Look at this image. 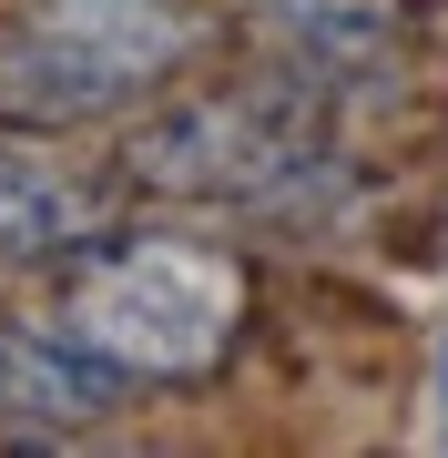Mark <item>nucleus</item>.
I'll use <instances>...</instances> for the list:
<instances>
[{
  "label": "nucleus",
  "mask_w": 448,
  "mask_h": 458,
  "mask_svg": "<svg viewBox=\"0 0 448 458\" xmlns=\"http://www.w3.org/2000/svg\"><path fill=\"white\" fill-rule=\"evenodd\" d=\"M41 327L92 346L133 387H194L245 336V265L183 245V234H102L62 265V295Z\"/></svg>",
  "instance_id": "f257e3e1"
},
{
  "label": "nucleus",
  "mask_w": 448,
  "mask_h": 458,
  "mask_svg": "<svg viewBox=\"0 0 448 458\" xmlns=\"http://www.w3.org/2000/svg\"><path fill=\"white\" fill-rule=\"evenodd\" d=\"M255 11V31H266L296 72H367V62H387L408 31V0H245Z\"/></svg>",
  "instance_id": "423d86ee"
},
{
  "label": "nucleus",
  "mask_w": 448,
  "mask_h": 458,
  "mask_svg": "<svg viewBox=\"0 0 448 458\" xmlns=\"http://www.w3.org/2000/svg\"><path fill=\"white\" fill-rule=\"evenodd\" d=\"M113 174H82L72 153L41 143H0V276H41V265H72L82 245L113 234Z\"/></svg>",
  "instance_id": "20e7f679"
},
{
  "label": "nucleus",
  "mask_w": 448,
  "mask_h": 458,
  "mask_svg": "<svg viewBox=\"0 0 448 458\" xmlns=\"http://www.w3.org/2000/svg\"><path fill=\"white\" fill-rule=\"evenodd\" d=\"M133 377L102 367L92 346H72L62 327H21L0 336V428L11 438H82V428L123 418Z\"/></svg>",
  "instance_id": "39448f33"
},
{
  "label": "nucleus",
  "mask_w": 448,
  "mask_h": 458,
  "mask_svg": "<svg viewBox=\"0 0 448 458\" xmlns=\"http://www.w3.org/2000/svg\"><path fill=\"white\" fill-rule=\"evenodd\" d=\"M438 397H448V387H438Z\"/></svg>",
  "instance_id": "0eeeda50"
},
{
  "label": "nucleus",
  "mask_w": 448,
  "mask_h": 458,
  "mask_svg": "<svg viewBox=\"0 0 448 458\" xmlns=\"http://www.w3.org/2000/svg\"><path fill=\"white\" fill-rule=\"evenodd\" d=\"M326 174V102L316 72L194 92L123 143V183L164 204H296Z\"/></svg>",
  "instance_id": "7ed1b4c3"
},
{
  "label": "nucleus",
  "mask_w": 448,
  "mask_h": 458,
  "mask_svg": "<svg viewBox=\"0 0 448 458\" xmlns=\"http://www.w3.org/2000/svg\"><path fill=\"white\" fill-rule=\"evenodd\" d=\"M204 51L194 0H21L0 21V132H72L153 102Z\"/></svg>",
  "instance_id": "f03ea898"
}]
</instances>
